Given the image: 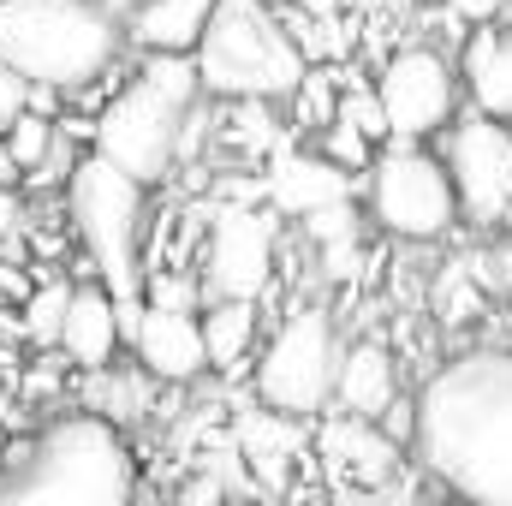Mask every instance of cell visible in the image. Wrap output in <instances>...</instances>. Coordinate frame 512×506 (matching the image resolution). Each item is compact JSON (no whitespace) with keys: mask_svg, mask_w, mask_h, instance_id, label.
<instances>
[{"mask_svg":"<svg viewBox=\"0 0 512 506\" xmlns=\"http://www.w3.org/2000/svg\"><path fill=\"white\" fill-rule=\"evenodd\" d=\"M30 286H36V268H24V262H6V256H0V298L24 304V298H30Z\"/></svg>","mask_w":512,"mask_h":506,"instance_id":"1f68e13d","label":"cell"},{"mask_svg":"<svg viewBox=\"0 0 512 506\" xmlns=\"http://www.w3.org/2000/svg\"><path fill=\"white\" fill-rule=\"evenodd\" d=\"M203 102L209 96H203V78H197L191 54H143L137 72L96 114V143L90 149L155 191L179 167V137H185L191 114Z\"/></svg>","mask_w":512,"mask_h":506,"instance_id":"277c9868","label":"cell"},{"mask_svg":"<svg viewBox=\"0 0 512 506\" xmlns=\"http://www.w3.org/2000/svg\"><path fill=\"white\" fill-rule=\"evenodd\" d=\"M66 221L78 233V245L96 262V280L114 292L120 316H126V340L143 316V251H149V185L131 179L126 167H114L108 155H78L72 179H66Z\"/></svg>","mask_w":512,"mask_h":506,"instance_id":"5b68a950","label":"cell"},{"mask_svg":"<svg viewBox=\"0 0 512 506\" xmlns=\"http://www.w3.org/2000/svg\"><path fill=\"white\" fill-rule=\"evenodd\" d=\"M346 6H352V12H376L382 0H346Z\"/></svg>","mask_w":512,"mask_h":506,"instance_id":"f35d334b","label":"cell"},{"mask_svg":"<svg viewBox=\"0 0 512 506\" xmlns=\"http://www.w3.org/2000/svg\"><path fill=\"white\" fill-rule=\"evenodd\" d=\"M72 292H78V280H60V274H48V280L30 286V298L18 304V340H24L30 352H54V346H60Z\"/></svg>","mask_w":512,"mask_h":506,"instance_id":"44dd1931","label":"cell"},{"mask_svg":"<svg viewBox=\"0 0 512 506\" xmlns=\"http://www.w3.org/2000/svg\"><path fill=\"white\" fill-rule=\"evenodd\" d=\"M280 215L262 203H221L209 209V233H203V298H262L274 286V227Z\"/></svg>","mask_w":512,"mask_h":506,"instance_id":"8fae6325","label":"cell"},{"mask_svg":"<svg viewBox=\"0 0 512 506\" xmlns=\"http://www.w3.org/2000/svg\"><path fill=\"white\" fill-rule=\"evenodd\" d=\"M399 393H405V370H399V358H393V346H387L382 334H364V340H352V346L340 352L334 405H340L346 417H370V423H376Z\"/></svg>","mask_w":512,"mask_h":506,"instance_id":"2e32d148","label":"cell"},{"mask_svg":"<svg viewBox=\"0 0 512 506\" xmlns=\"http://www.w3.org/2000/svg\"><path fill=\"white\" fill-rule=\"evenodd\" d=\"M340 90H346V78L334 72V60H316V66L298 78V90L286 96V108H292V131L316 137V131L334 126V120H340Z\"/></svg>","mask_w":512,"mask_h":506,"instance_id":"7402d4cb","label":"cell"},{"mask_svg":"<svg viewBox=\"0 0 512 506\" xmlns=\"http://www.w3.org/2000/svg\"><path fill=\"white\" fill-rule=\"evenodd\" d=\"M24 108H30V78H24L18 66H6V60H0V131L12 126Z\"/></svg>","mask_w":512,"mask_h":506,"instance_id":"4dcf8cb0","label":"cell"},{"mask_svg":"<svg viewBox=\"0 0 512 506\" xmlns=\"http://www.w3.org/2000/svg\"><path fill=\"white\" fill-rule=\"evenodd\" d=\"M203 304L209 298H203V274L197 268L167 262V268L143 274V310H203Z\"/></svg>","mask_w":512,"mask_h":506,"instance_id":"603a6c76","label":"cell"},{"mask_svg":"<svg viewBox=\"0 0 512 506\" xmlns=\"http://www.w3.org/2000/svg\"><path fill=\"white\" fill-rule=\"evenodd\" d=\"M340 352H346V340H340L334 310H322V304H292V310L268 328V340H262V352H256V376H251L256 405H268V411H280V417H298V423L322 417V411L334 405Z\"/></svg>","mask_w":512,"mask_h":506,"instance_id":"ba28073f","label":"cell"},{"mask_svg":"<svg viewBox=\"0 0 512 506\" xmlns=\"http://www.w3.org/2000/svg\"><path fill=\"white\" fill-rule=\"evenodd\" d=\"M167 506H233L227 501V471H221V465H203V471L179 477L173 495H167Z\"/></svg>","mask_w":512,"mask_h":506,"instance_id":"83f0119b","label":"cell"},{"mask_svg":"<svg viewBox=\"0 0 512 506\" xmlns=\"http://www.w3.org/2000/svg\"><path fill=\"white\" fill-rule=\"evenodd\" d=\"M0 60L78 96L126 60V18L102 0H0Z\"/></svg>","mask_w":512,"mask_h":506,"instance_id":"3957f363","label":"cell"},{"mask_svg":"<svg viewBox=\"0 0 512 506\" xmlns=\"http://www.w3.org/2000/svg\"><path fill=\"white\" fill-rule=\"evenodd\" d=\"M477 310H483V286H477V280L453 262V268L435 280V316H441L447 328H459V322H471Z\"/></svg>","mask_w":512,"mask_h":506,"instance_id":"4316f807","label":"cell"},{"mask_svg":"<svg viewBox=\"0 0 512 506\" xmlns=\"http://www.w3.org/2000/svg\"><path fill=\"white\" fill-rule=\"evenodd\" d=\"M417 471L453 506H512V346H465L417 387Z\"/></svg>","mask_w":512,"mask_h":506,"instance_id":"6da1fadb","label":"cell"},{"mask_svg":"<svg viewBox=\"0 0 512 506\" xmlns=\"http://www.w3.org/2000/svg\"><path fill=\"white\" fill-rule=\"evenodd\" d=\"M334 506H393L387 489H370V483H334Z\"/></svg>","mask_w":512,"mask_h":506,"instance_id":"836d02e7","label":"cell"},{"mask_svg":"<svg viewBox=\"0 0 512 506\" xmlns=\"http://www.w3.org/2000/svg\"><path fill=\"white\" fill-rule=\"evenodd\" d=\"M60 96H66V90H54V84H30V108L48 114V120H60V108H66Z\"/></svg>","mask_w":512,"mask_h":506,"instance_id":"d590c367","label":"cell"},{"mask_svg":"<svg viewBox=\"0 0 512 506\" xmlns=\"http://www.w3.org/2000/svg\"><path fill=\"white\" fill-rule=\"evenodd\" d=\"M316 447H322V459H328V471L340 477V483H370V489H393V477H399V465H405V447H393L382 435V423H370V417H328V429L316 435Z\"/></svg>","mask_w":512,"mask_h":506,"instance_id":"9a60e30c","label":"cell"},{"mask_svg":"<svg viewBox=\"0 0 512 506\" xmlns=\"http://www.w3.org/2000/svg\"><path fill=\"white\" fill-rule=\"evenodd\" d=\"M66 370H72V364H66V352L54 346V352H42V358L18 376V393H24V399H54V393L66 387Z\"/></svg>","mask_w":512,"mask_h":506,"instance_id":"f1b7e54d","label":"cell"},{"mask_svg":"<svg viewBox=\"0 0 512 506\" xmlns=\"http://www.w3.org/2000/svg\"><path fill=\"white\" fill-rule=\"evenodd\" d=\"M191 60L209 102H286L310 72V54L268 0H215Z\"/></svg>","mask_w":512,"mask_h":506,"instance_id":"8992f818","label":"cell"},{"mask_svg":"<svg viewBox=\"0 0 512 506\" xmlns=\"http://www.w3.org/2000/svg\"><path fill=\"white\" fill-rule=\"evenodd\" d=\"M233 447H239V465L274 495V489H286L292 459L304 453V429H298V417H280V411L256 405L251 417H239V441Z\"/></svg>","mask_w":512,"mask_h":506,"instance_id":"d6986e66","label":"cell"},{"mask_svg":"<svg viewBox=\"0 0 512 506\" xmlns=\"http://www.w3.org/2000/svg\"><path fill=\"white\" fill-rule=\"evenodd\" d=\"M316 149H322V155H328L334 167H346L352 179H364L382 143H370V137H364V131L352 126V120H334V126H328V131H316Z\"/></svg>","mask_w":512,"mask_h":506,"instance_id":"d4e9b609","label":"cell"},{"mask_svg":"<svg viewBox=\"0 0 512 506\" xmlns=\"http://www.w3.org/2000/svg\"><path fill=\"white\" fill-rule=\"evenodd\" d=\"M24 227V191L18 185H0V239Z\"/></svg>","mask_w":512,"mask_h":506,"instance_id":"e575fe53","label":"cell"},{"mask_svg":"<svg viewBox=\"0 0 512 506\" xmlns=\"http://www.w3.org/2000/svg\"><path fill=\"white\" fill-rule=\"evenodd\" d=\"M0 185H18V191H24V167H18V155L6 149V137H0Z\"/></svg>","mask_w":512,"mask_h":506,"instance_id":"8d00e7d4","label":"cell"},{"mask_svg":"<svg viewBox=\"0 0 512 506\" xmlns=\"http://www.w3.org/2000/svg\"><path fill=\"white\" fill-rule=\"evenodd\" d=\"M364 179H352L346 167H334L316 143H280L268 161H262V203L280 215V221H310L316 209H334V203H352Z\"/></svg>","mask_w":512,"mask_h":506,"instance_id":"7c38bea8","label":"cell"},{"mask_svg":"<svg viewBox=\"0 0 512 506\" xmlns=\"http://www.w3.org/2000/svg\"><path fill=\"white\" fill-rule=\"evenodd\" d=\"M137 459L102 411H72L0 447V506H131Z\"/></svg>","mask_w":512,"mask_h":506,"instance_id":"7a4b0ae2","label":"cell"},{"mask_svg":"<svg viewBox=\"0 0 512 506\" xmlns=\"http://www.w3.org/2000/svg\"><path fill=\"white\" fill-rule=\"evenodd\" d=\"M0 137H6V149L18 155V167H24V179H30V173H36V167H42V161L54 155V143H60V120H48V114H36V108H24V114H18L12 126L0 131Z\"/></svg>","mask_w":512,"mask_h":506,"instance_id":"cb8c5ba5","label":"cell"},{"mask_svg":"<svg viewBox=\"0 0 512 506\" xmlns=\"http://www.w3.org/2000/svg\"><path fill=\"white\" fill-rule=\"evenodd\" d=\"M203 346H209V370L233 376L251 352H262V298H209Z\"/></svg>","mask_w":512,"mask_h":506,"instance_id":"ffe728a7","label":"cell"},{"mask_svg":"<svg viewBox=\"0 0 512 506\" xmlns=\"http://www.w3.org/2000/svg\"><path fill=\"white\" fill-rule=\"evenodd\" d=\"M453 191H459V221L471 233H501L512 227V126L465 108L453 126L435 137Z\"/></svg>","mask_w":512,"mask_h":506,"instance_id":"30bf717a","label":"cell"},{"mask_svg":"<svg viewBox=\"0 0 512 506\" xmlns=\"http://www.w3.org/2000/svg\"><path fill=\"white\" fill-rule=\"evenodd\" d=\"M131 358L143 376L161 387H191L209 376V346H203V310H143L131 328Z\"/></svg>","mask_w":512,"mask_h":506,"instance_id":"4fadbf2b","label":"cell"},{"mask_svg":"<svg viewBox=\"0 0 512 506\" xmlns=\"http://www.w3.org/2000/svg\"><path fill=\"white\" fill-rule=\"evenodd\" d=\"M376 96H382L387 131L405 143H435L471 102H465V78H459V48H441L429 36L399 42L382 54L376 72Z\"/></svg>","mask_w":512,"mask_h":506,"instance_id":"9c48e42d","label":"cell"},{"mask_svg":"<svg viewBox=\"0 0 512 506\" xmlns=\"http://www.w3.org/2000/svg\"><path fill=\"white\" fill-rule=\"evenodd\" d=\"M447 12L471 30V24H495V18L507 12V0H447Z\"/></svg>","mask_w":512,"mask_h":506,"instance_id":"d6a6232c","label":"cell"},{"mask_svg":"<svg viewBox=\"0 0 512 506\" xmlns=\"http://www.w3.org/2000/svg\"><path fill=\"white\" fill-rule=\"evenodd\" d=\"M0 447H6V435H0Z\"/></svg>","mask_w":512,"mask_h":506,"instance_id":"ab89813d","label":"cell"},{"mask_svg":"<svg viewBox=\"0 0 512 506\" xmlns=\"http://www.w3.org/2000/svg\"><path fill=\"white\" fill-rule=\"evenodd\" d=\"M120 346H126V316H120L114 292H108L102 280H84V286L72 292V310H66V328H60L66 364H72L78 376H102V370H114Z\"/></svg>","mask_w":512,"mask_h":506,"instance_id":"5bb4252c","label":"cell"},{"mask_svg":"<svg viewBox=\"0 0 512 506\" xmlns=\"http://www.w3.org/2000/svg\"><path fill=\"white\" fill-rule=\"evenodd\" d=\"M465 102L489 120L512 126V24H471L459 42Z\"/></svg>","mask_w":512,"mask_h":506,"instance_id":"e0dca14e","label":"cell"},{"mask_svg":"<svg viewBox=\"0 0 512 506\" xmlns=\"http://www.w3.org/2000/svg\"><path fill=\"white\" fill-rule=\"evenodd\" d=\"M376 423H382V435L393 441V447H405V453H411V441H417V387H405L382 417H376Z\"/></svg>","mask_w":512,"mask_h":506,"instance_id":"f546056e","label":"cell"},{"mask_svg":"<svg viewBox=\"0 0 512 506\" xmlns=\"http://www.w3.org/2000/svg\"><path fill=\"white\" fill-rule=\"evenodd\" d=\"M393 6H405V12H435V6H447V0H393Z\"/></svg>","mask_w":512,"mask_h":506,"instance_id":"74e56055","label":"cell"},{"mask_svg":"<svg viewBox=\"0 0 512 506\" xmlns=\"http://www.w3.org/2000/svg\"><path fill=\"white\" fill-rule=\"evenodd\" d=\"M358 203L370 215V227L399 239V245H441L453 239L465 221H459V191H453V173L441 161V149L429 143H405V137H387L358 185Z\"/></svg>","mask_w":512,"mask_h":506,"instance_id":"52a82bcc","label":"cell"},{"mask_svg":"<svg viewBox=\"0 0 512 506\" xmlns=\"http://www.w3.org/2000/svg\"><path fill=\"white\" fill-rule=\"evenodd\" d=\"M209 18H215V0H131L126 42L137 54H197Z\"/></svg>","mask_w":512,"mask_h":506,"instance_id":"ac0fdd59","label":"cell"},{"mask_svg":"<svg viewBox=\"0 0 512 506\" xmlns=\"http://www.w3.org/2000/svg\"><path fill=\"white\" fill-rule=\"evenodd\" d=\"M340 120H352L370 143H387V137H393V131H387V114H382V96H376V78H346V90H340Z\"/></svg>","mask_w":512,"mask_h":506,"instance_id":"484cf974","label":"cell"}]
</instances>
